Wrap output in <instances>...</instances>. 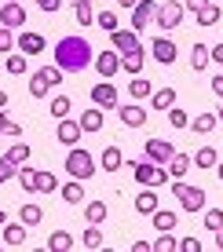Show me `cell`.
Here are the masks:
<instances>
[{
	"instance_id": "cell-43",
	"label": "cell",
	"mask_w": 223,
	"mask_h": 252,
	"mask_svg": "<svg viewBox=\"0 0 223 252\" xmlns=\"http://www.w3.org/2000/svg\"><path fill=\"white\" fill-rule=\"evenodd\" d=\"M168 125H172V128H187V125H191L187 110H176V106H168Z\"/></svg>"
},
{
	"instance_id": "cell-11",
	"label": "cell",
	"mask_w": 223,
	"mask_h": 252,
	"mask_svg": "<svg viewBox=\"0 0 223 252\" xmlns=\"http://www.w3.org/2000/svg\"><path fill=\"white\" fill-rule=\"evenodd\" d=\"M154 11H158V4H154V0H139V4L132 7V30H135V33H143V30L150 26Z\"/></svg>"
},
{
	"instance_id": "cell-24",
	"label": "cell",
	"mask_w": 223,
	"mask_h": 252,
	"mask_svg": "<svg viewBox=\"0 0 223 252\" xmlns=\"http://www.w3.org/2000/svg\"><path fill=\"white\" fill-rule=\"evenodd\" d=\"M59 194H63V201H66V205H81V201H84V187H81V179H70V183L59 190Z\"/></svg>"
},
{
	"instance_id": "cell-51",
	"label": "cell",
	"mask_w": 223,
	"mask_h": 252,
	"mask_svg": "<svg viewBox=\"0 0 223 252\" xmlns=\"http://www.w3.org/2000/svg\"><path fill=\"white\" fill-rule=\"evenodd\" d=\"M212 95H216V99H223V73L212 77Z\"/></svg>"
},
{
	"instance_id": "cell-18",
	"label": "cell",
	"mask_w": 223,
	"mask_h": 252,
	"mask_svg": "<svg viewBox=\"0 0 223 252\" xmlns=\"http://www.w3.org/2000/svg\"><path fill=\"white\" fill-rule=\"evenodd\" d=\"M125 164V158H121V150H117V146H106V150L99 154V168L102 172H117Z\"/></svg>"
},
{
	"instance_id": "cell-57",
	"label": "cell",
	"mask_w": 223,
	"mask_h": 252,
	"mask_svg": "<svg viewBox=\"0 0 223 252\" xmlns=\"http://www.w3.org/2000/svg\"><path fill=\"white\" fill-rule=\"evenodd\" d=\"M216 172H220V179H223V161H216Z\"/></svg>"
},
{
	"instance_id": "cell-9",
	"label": "cell",
	"mask_w": 223,
	"mask_h": 252,
	"mask_svg": "<svg viewBox=\"0 0 223 252\" xmlns=\"http://www.w3.org/2000/svg\"><path fill=\"white\" fill-rule=\"evenodd\" d=\"M44 48H48V40L40 37V33H33V30H26L22 37L15 40V51H22L26 59H30V55H40V51H44Z\"/></svg>"
},
{
	"instance_id": "cell-7",
	"label": "cell",
	"mask_w": 223,
	"mask_h": 252,
	"mask_svg": "<svg viewBox=\"0 0 223 252\" xmlns=\"http://www.w3.org/2000/svg\"><path fill=\"white\" fill-rule=\"evenodd\" d=\"M117 99H121V95H117V88L110 81H99L96 88H92V102H96L99 110H117Z\"/></svg>"
},
{
	"instance_id": "cell-52",
	"label": "cell",
	"mask_w": 223,
	"mask_h": 252,
	"mask_svg": "<svg viewBox=\"0 0 223 252\" xmlns=\"http://www.w3.org/2000/svg\"><path fill=\"white\" fill-rule=\"evenodd\" d=\"M209 59H216V63L223 66V40H220V44H216V48H209Z\"/></svg>"
},
{
	"instance_id": "cell-53",
	"label": "cell",
	"mask_w": 223,
	"mask_h": 252,
	"mask_svg": "<svg viewBox=\"0 0 223 252\" xmlns=\"http://www.w3.org/2000/svg\"><path fill=\"white\" fill-rule=\"evenodd\" d=\"M212 241H216V249L223 252V227H216V230H212Z\"/></svg>"
},
{
	"instance_id": "cell-3",
	"label": "cell",
	"mask_w": 223,
	"mask_h": 252,
	"mask_svg": "<svg viewBox=\"0 0 223 252\" xmlns=\"http://www.w3.org/2000/svg\"><path fill=\"white\" fill-rule=\"evenodd\" d=\"M66 172H70L73 179H81V183H84V179L96 176V158H92L88 150H81V146H73V150L66 154Z\"/></svg>"
},
{
	"instance_id": "cell-47",
	"label": "cell",
	"mask_w": 223,
	"mask_h": 252,
	"mask_svg": "<svg viewBox=\"0 0 223 252\" xmlns=\"http://www.w3.org/2000/svg\"><path fill=\"white\" fill-rule=\"evenodd\" d=\"M179 252H201V241L198 238H183L179 241Z\"/></svg>"
},
{
	"instance_id": "cell-48",
	"label": "cell",
	"mask_w": 223,
	"mask_h": 252,
	"mask_svg": "<svg viewBox=\"0 0 223 252\" xmlns=\"http://www.w3.org/2000/svg\"><path fill=\"white\" fill-rule=\"evenodd\" d=\"M33 4H37L40 11H48V15H51V11H59V7H63V0H33Z\"/></svg>"
},
{
	"instance_id": "cell-17",
	"label": "cell",
	"mask_w": 223,
	"mask_h": 252,
	"mask_svg": "<svg viewBox=\"0 0 223 252\" xmlns=\"http://www.w3.org/2000/svg\"><path fill=\"white\" fill-rule=\"evenodd\" d=\"M77 125H81V132H99V128H102V110L92 102V110H84Z\"/></svg>"
},
{
	"instance_id": "cell-16",
	"label": "cell",
	"mask_w": 223,
	"mask_h": 252,
	"mask_svg": "<svg viewBox=\"0 0 223 252\" xmlns=\"http://www.w3.org/2000/svg\"><path fill=\"white\" fill-rule=\"evenodd\" d=\"M191 154H172V158H168V179H183L187 172H191Z\"/></svg>"
},
{
	"instance_id": "cell-33",
	"label": "cell",
	"mask_w": 223,
	"mask_h": 252,
	"mask_svg": "<svg viewBox=\"0 0 223 252\" xmlns=\"http://www.w3.org/2000/svg\"><path fill=\"white\" fill-rule=\"evenodd\" d=\"M70 110H73V102L66 99V95H55V99H51V110H48V114L63 121V117H70Z\"/></svg>"
},
{
	"instance_id": "cell-49",
	"label": "cell",
	"mask_w": 223,
	"mask_h": 252,
	"mask_svg": "<svg viewBox=\"0 0 223 252\" xmlns=\"http://www.w3.org/2000/svg\"><path fill=\"white\" fill-rule=\"evenodd\" d=\"M209 4H212V0H183V7H187V11H194V15H198L201 7H209Z\"/></svg>"
},
{
	"instance_id": "cell-36",
	"label": "cell",
	"mask_w": 223,
	"mask_h": 252,
	"mask_svg": "<svg viewBox=\"0 0 223 252\" xmlns=\"http://www.w3.org/2000/svg\"><path fill=\"white\" fill-rule=\"evenodd\" d=\"M48 92H51V84H48L40 73H33V77H30V95H33V99H44Z\"/></svg>"
},
{
	"instance_id": "cell-34",
	"label": "cell",
	"mask_w": 223,
	"mask_h": 252,
	"mask_svg": "<svg viewBox=\"0 0 223 252\" xmlns=\"http://www.w3.org/2000/svg\"><path fill=\"white\" fill-rule=\"evenodd\" d=\"M220 19H223V11L216 4H209V7H201V11H198V26H216Z\"/></svg>"
},
{
	"instance_id": "cell-6",
	"label": "cell",
	"mask_w": 223,
	"mask_h": 252,
	"mask_svg": "<svg viewBox=\"0 0 223 252\" xmlns=\"http://www.w3.org/2000/svg\"><path fill=\"white\" fill-rule=\"evenodd\" d=\"M110 44H114L117 55H128V51H139L143 48L139 44V33H135V30H121V26L110 33Z\"/></svg>"
},
{
	"instance_id": "cell-37",
	"label": "cell",
	"mask_w": 223,
	"mask_h": 252,
	"mask_svg": "<svg viewBox=\"0 0 223 252\" xmlns=\"http://www.w3.org/2000/svg\"><path fill=\"white\" fill-rule=\"evenodd\" d=\"M84 249H102V230H99V223H92L88 230H84Z\"/></svg>"
},
{
	"instance_id": "cell-22",
	"label": "cell",
	"mask_w": 223,
	"mask_h": 252,
	"mask_svg": "<svg viewBox=\"0 0 223 252\" xmlns=\"http://www.w3.org/2000/svg\"><path fill=\"white\" fill-rule=\"evenodd\" d=\"M143 63H147V48H139V51H128V55H121V69L125 73H139Z\"/></svg>"
},
{
	"instance_id": "cell-60",
	"label": "cell",
	"mask_w": 223,
	"mask_h": 252,
	"mask_svg": "<svg viewBox=\"0 0 223 252\" xmlns=\"http://www.w3.org/2000/svg\"><path fill=\"white\" fill-rule=\"evenodd\" d=\"M0 249H4V245H0Z\"/></svg>"
},
{
	"instance_id": "cell-55",
	"label": "cell",
	"mask_w": 223,
	"mask_h": 252,
	"mask_svg": "<svg viewBox=\"0 0 223 252\" xmlns=\"http://www.w3.org/2000/svg\"><path fill=\"white\" fill-rule=\"evenodd\" d=\"M117 4H121V7H135L139 0H117Z\"/></svg>"
},
{
	"instance_id": "cell-59",
	"label": "cell",
	"mask_w": 223,
	"mask_h": 252,
	"mask_svg": "<svg viewBox=\"0 0 223 252\" xmlns=\"http://www.w3.org/2000/svg\"><path fill=\"white\" fill-rule=\"evenodd\" d=\"M216 117H220V121H223V106H220V114H216Z\"/></svg>"
},
{
	"instance_id": "cell-50",
	"label": "cell",
	"mask_w": 223,
	"mask_h": 252,
	"mask_svg": "<svg viewBox=\"0 0 223 252\" xmlns=\"http://www.w3.org/2000/svg\"><path fill=\"white\" fill-rule=\"evenodd\" d=\"M0 135H11V139H19V135H22V128L15 125V121H7V125H4V132H0Z\"/></svg>"
},
{
	"instance_id": "cell-25",
	"label": "cell",
	"mask_w": 223,
	"mask_h": 252,
	"mask_svg": "<svg viewBox=\"0 0 223 252\" xmlns=\"http://www.w3.org/2000/svg\"><path fill=\"white\" fill-rule=\"evenodd\" d=\"M194 164H198V168H216V161H220V154H216V146H201L198 154H194L191 158Z\"/></svg>"
},
{
	"instance_id": "cell-54",
	"label": "cell",
	"mask_w": 223,
	"mask_h": 252,
	"mask_svg": "<svg viewBox=\"0 0 223 252\" xmlns=\"http://www.w3.org/2000/svg\"><path fill=\"white\" fill-rule=\"evenodd\" d=\"M4 125H7V114H4V106H0V132H4Z\"/></svg>"
},
{
	"instance_id": "cell-58",
	"label": "cell",
	"mask_w": 223,
	"mask_h": 252,
	"mask_svg": "<svg viewBox=\"0 0 223 252\" xmlns=\"http://www.w3.org/2000/svg\"><path fill=\"white\" fill-rule=\"evenodd\" d=\"M4 223H7V212H0V227H4Z\"/></svg>"
},
{
	"instance_id": "cell-40",
	"label": "cell",
	"mask_w": 223,
	"mask_h": 252,
	"mask_svg": "<svg viewBox=\"0 0 223 252\" xmlns=\"http://www.w3.org/2000/svg\"><path fill=\"white\" fill-rule=\"evenodd\" d=\"M96 26H99V30H106V33H114L117 30V15L114 11H99L96 15Z\"/></svg>"
},
{
	"instance_id": "cell-30",
	"label": "cell",
	"mask_w": 223,
	"mask_h": 252,
	"mask_svg": "<svg viewBox=\"0 0 223 252\" xmlns=\"http://www.w3.org/2000/svg\"><path fill=\"white\" fill-rule=\"evenodd\" d=\"M150 249L154 252H179V241L172 238V230H161V238L150 241Z\"/></svg>"
},
{
	"instance_id": "cell-23",
	"label": "cell",
	"mask_w": 223,
	"mask_h": 252,
	"mask_svg": "<svg viewBox=\"0 0 223 252\" xmlns=\"http://www.w3.org/2000/svg\"><path fill=\"white\" fill-rule=\"evenodd\" d=\"M4 245H11V249L26 245V223H7L4 227Z\"/></svg>"
},
{
	"instance_id": "cell-4",
	"label": "cell",
	"mask_w": 223,
	"mask_h": 252,
	"mask_svg": "<svg viewBox=\"0 0 223 252\" xmlns=\"http://www.w3.org/2000/svg\"><path fill=\"white\" fill-rule=\"evenodd\" d=\"M172 197L183 205V212H201V208H205V190L183 183V179H176V183H172Z\"/></svg>"
},
{
	"instance_id": "cell-35",
	"label": "cell",
	"mask_w": 223,
	"mask_h": 252,
	"mask_svg": "<svg viewBox=\"0 0 223 252\" xmlns=\"http://www.w3.org/2000/svg\"><path fill=\"white\" fill-rule=\"evenodd\" d=\"M191 66H194V69H205V66H209V44H194V48H191Z\"/></svg>"
},
{
	"instance_id": "cell-15",
	"label": "cell",
	"mask_w": 223,
	"mask_h": 252,
	"mask_svg": "<svg viewBox=\"0 0 223 252\" xmlns=\"http://www.w3.org/2000/svg\"><path fill=\"white\" fill-rule=\"evenodd\" d=\"M150 51H154V59H158V63H165V66H168V63H176V55H179V48H176L168 37H158Z\"/></svg>"
},
{
	"instance_id": "cell-44",
	"label": "cell",
	"mask_w": 223,
	"mask_h": 252,
	"mask_svg": "<svg viewBox=\"0 0 223 252\" xmlns=\"http://www.w3.org/2000/svg\"><path fill=\"white\" fill-rule=\"evenodd\" d=\"M7 158H11L15 164H26V161H30V146H26V143H15L11 150H7Z\"/></svg>"
},
{
	"instance_id": "cell-8",
	"label": "cell",
	"mask_w": 223,
	"mask_h": 252,
	"mask_svg": "<svg viewBox=\"0 0 223 252\" xmlns=\"http://www.w3.org/2000/svg\"><path fill=\"white\" fill-rule=\"evenodd\" d=\"M143 150H147V161H154V164H168V158L176 154L168 139H147V146H143Z\"/></svg>"
},
{
	"instance_id": "cell-5",
	"label": "cell",
	"mask_w": 223,
	"mask_h": 252,
	"mask_svg": "<svg viewBox=\"0 0 223 252\" xmlns=\"http://www.w3.org/2000/svg\"><path fill=\"white\" fill-rule=\"evenodd\" d=\"M183 0H168V4H158V11H154V19H158L161 30H176V26H183Z\"/></svg>"
},
{
	"instance_id": "cell-39",
	"label": "cell",
	"mask_w": 223,
	"mask_h": 252,
	"mask_svg": "<svg viewBox=\"0 0 223 252\" xmlns=\"http://www.w3.org/2000/svg\"><path fill=\"white\" fill-rule=\"evenodd\" d=\"M11 176H19V164H15V161H11V158L4 154V158H0V187H4L7 179H11Z\"/></svg>"
},
{
	"instance_id": "cell-32",
	"label": "cell",
	"mask_w": 223,
	"mask_h": 252,
	"mask_svg": "<svg viewBox=\"0 0 223 252\" xmlns=\"http://www.w3.org/2000/svg\"><path fill=\"white\" fill-rule=\"evenodd\" d=\"M150 95H154V110L176 106V88H161V92H150Z\"/></svg>"
},
{
	"instance_id": "cell-56",
	"label": "cell",
	"mask_w": 223,
	"mask_h": 252,
	"mask_svg": "<svg viewBox=\"0 0 223 252\" xmlns=\"http://www.w3.org/2000/svg\"><path fill=\"white\" fill-rule=\"evenodd\" d=\"M0 106H7V92H0Z\"/></svg>"
},
{
	"instance_id": "cell-28",
	"label": "cell",
	"mask_w": 223,
	"mask_h": 252,
	"mask_svg": "<svg viewBox=\"0 0 223 252\" xmlns=\"http://www.w3.org/2000/svg\"><path fill=\"white\" fill-rule=\"evenodd\" d=\"M73 15L81 26H96V11H92V0H77L73 4Z\"/></svg>"
},
{
	"instance_id": "cell-13",
	"label": "cell",
	"mask_w": 223,
	"mask_h": 252,
	"mask_svg": "<svg viewBox=\"0 0 223 252\" xmlns=\"http://www.w3.org/2000/svg\"><path fill=\"white\" fill-rule=\"evenodd\" d=\"M96 69H99L102 81H110V77L121 69V55H117V51H99L96 55Z\"/></svg>"
},
{
	"instance_id": "cell-21",
	"label": "cell",
	"mask_w": 223,
	"mask_h": 252,
	"mask_svg": "<svg viewBox=\"0 0 223 252\" xmlns=\"http://www.w3.org/2000/svg\"><path fill=\"white\" fill-rule=\"evenodd\" d=\"M40 220H44V208H40V205L26 201V205L19 208V223H26V227H37Z\"/></svg>"
},
{
	"instance_id": "cell-20",
	"label": "cell",
	"mask_w": 223,
	"mask_h": 252,
	"mask_svg": "<svg viewBox=\"0 0 223 252\" xmlns=\"http://www.w3.org/2000/svg\"><path fill=\"white\" fill-rule=\"evenodd\" d=\"M55 190H59L55 172H37V179H33V194H55Z\"/></svg>"
},
{
	"instance_id": "cell-12",
	"label": "cell",
	"mask_w": 223,
	"mask_h": 252,
	"mask_svg": "<svg viewBox=\"0 0 223 252\" xmlns=\"http://www.w3.org/2000/svg\"><path fill=\"white\" fill-rule=\"evenodd\" d=\"M117 117H121L125 128H143V125H147V110H143L139 102H128V106H121V110H117Z\"/></svg>"
},
{
	"instance_id": "cell-27",
	"label": "cell",
	"mask_w": 223,
	"mask_h": 252,
	"mask_svg": "<svg viewBox=\"0 0 223 252\" xmlns=\"http://www.w3.org/2000/svg\"><path fill=\"white\" fill-rule=\"evenodd\" d=\"M216 125H220V117L212 114V110H209V114H198V117L191 121V128H194V132H201V135H209V132H212Z\"/></svg>"
},
{
	"instance_id": "cell-2",
	"label": "cell",
	"mask_w": 223,
	"mask_h": 252,
	"mask_svg": "<svg viewBox=\"0 0 223 252\" xmlns=\"http://www.w3.org/2000/svg\"><path fill=\"white\" fill-rule=\"evenodd\" d=\"M125 168H132V176L139 179L143 187H165L168 183V168H161V164H154V161H125Z\"/></svg>"
},
{
	"instance_id": "cell-45",
	"label": "cell",
	"mask_w": 223,
	"mask_h": 252,
	"mask_svg": "<svg viewBox=\"0 0 223 252\" xmlns=\"http://www.w3.org/2000/svg\"><path fill=\"white\" fill-rule=\"evenodd\" d=\"M33 179H37V172H33V168H19V183H22L26 194H33Z\"/></svg>"
},
{
	"instance_id": "cell-14",
	"label": "cell",
	"mask_w": 223,
	"mask_h": 252,
	"mask_svg": "<svg viewBox=\"0 0 223 252\" xmlns=\"http://www.w3.org/2000/svg\"><path fill=\"white\" fill-rule=\"evenodd\" d=\"M81 125H77V121H70V117H63V121H59V132H55V139H59V143H63V146H77V143H81Z\"/></svg>"
},
{
	"instance_id": "cell-19",
	"label": "cell",
	"mask_w": 223,
	"mask_h": 252,
	"mask_svg": "<svg viewBox=\"0 0 223 252\" xmlns=\"http://www.w3.org/2000/svg\"><path fill=\"white\" fill-rule=\"evenodd\" d=\"M154 208H158V194H154V187L139 190V194H135V212H139V216H150Z\"/></svg>"
},
{
	"instance_id": "cell-26",
	"label": "cell",
	"mask_w": 223,
	"mask_h": 252,
	"mask_svg": "<svg viewBox=\"0 0 223 252\" xmlns=\"http://www.w3.org/2000/svg\"><path fill=\"white\" fill-rule=\"evenodd\" d=\"M48 249H51V252H70V249H73L70 230H55V234L48 238Z\"/></svg>"
},
{
	"instance_id": "cell-10",
	"label": "cell",
	"mask_w": 223,
	"mask_h": 252,
	"mask_svg": "<svg viewBox=\"0 0 223 252\" xmlns=\"http://www.w3.org/2000/svg\"><path fill=\"white\" fill-rule=\"evenodd\" d=\"M0 22H4L7 30H19L26 22V7L15 4V0H4V4H0Z\"/></svg>"
},
{
	"instance_id": "cell-31",
	"label": "cell",
	"mask_w": 223,
	"mask_h": 252,
	"mask_svg": "<svg viewBox=\"0 0 223 252\" xmlns=\"http://www.w3.org/2000/svg\"><path fill=\"white\" fill-rule=\"evenodd\" d=\"M150 216H154V227H158V230H176V223H179L176 212H161V208H154Z\"/></svg>"
},
{
	"instance_id": "cell-46",
	"label": "cell",
	"mask_w": 223,
	"mask_h": 252,
	"mask_svg": "<svg viewBox=\"0 0 223 252\" xmlns=\"http://www.w3.org/2000/svg\"><path fill=\"white\" fill-rule=\"evenodd\" d=\"M0 51H15V37H11V30H7V26H0Z\"/></svg>"
},
{
	"instance_id": "cell-38",
	"label": "cell",
	"mask_w": 223,
	"mask_h": 252,
	"mask_svg": "<svg viewBox=\"0 0 223 252\" xmlns=\"http://www.w3.org/2000/svg\"><path fill=\"white\" fill-rule=\"evenodd\" d=\"M150 92H154L150 81H128V95H132V99H147Z\"/></svg>"
},
{
	"instance_id": "cell-29",
	"label": "cell",
	"mask_w": 223,
	"mask_h": 252,
	"mask_svg": "<svg viewBox=\"0 0 223 252\" xmlns=\"http://www.w3.org/2000/svg\"><path fill=\"white\" fill-rule=\"evenodd\" d=\"M84 220H88V223H102V220H106V201H99V197L88 201V205H84Z\"/></svg>"
},
{
	"instance_id": "cell-42",
	"label": "cell",
	"mask_w": 223,
	"mask_h": 252,
	"mask_svg": "<svg viewBox=\"0 0 223 252\" xmlns=\"http://www.w3.org/2000/svg\"><path fill=\"white\" fill-rule=\"evenodd\" d=\"M7 73H26V55L22 51H11V55H7Z\"/></svg>"
},
{
	"instance_id": "cell-1",
	"label": "cell",
	"mask_w": 223,
	"mask_h": 252,
	"mask_svg": "<svg viewBox=\"0 0 223 252\" xmlns=\"http://www.w3.org/2000/svg\"><path fill=\"white\" fill-rule=\"evenodd\" d=\"M92 59H96V48L84 37H63L55 44V66L63 73H81V69L92 66Z\"/></svg>"
},
{
	"instance_id": "cell-41",
	"label": "cell",
	"mask_w": 223,
	"mask_h": 252,
	"mask_svg": "<svg viewBox=\"0 0 223 252\" xmlns=\"http://www.w3.org/2000/svg\"><path fill=\"white\" fill-rule=\"evenodd\" d=\"M201 212H205V227L209 230L223 227V208H201Z\"/></svg>"
}]
</instances>
